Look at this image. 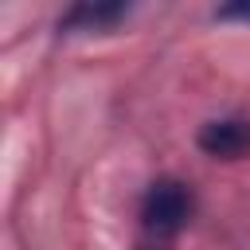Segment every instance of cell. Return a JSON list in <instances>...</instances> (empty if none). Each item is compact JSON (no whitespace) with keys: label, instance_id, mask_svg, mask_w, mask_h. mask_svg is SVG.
Returning <instances> with one entry per match:
<instances>
[{"label":"cell","instance_id":"obj_1","mask_svg":"<svg viewBox=\"0 0 250 250\" xmlns=\"http://www.w3.org/2000/svg\"><path fill=\"white\" fill-rule=\"evenodd\" d=\"M191 207H195L191 188H188L184 180L164 176V180L148 184V191H145V199H141V223H145V230H152V234H176V230L188 227Z\"/></svg>","mask_w":250,"mask_h":250},{"label":"cell","instance_id":"obj_2","mask_svg":"<svg viewBox=\"0 0 250 250\" xmlns=\"http://www.w3.org/2000/svg\"><path fill=\"white\" fill-rule=\"evenodd\" d=\"M195 145L215 160L250 156V117H215L195 133Z\"/></svg>","mask_w":250,"mask_h":250},{"label":"cell","instance_id":"obj_3","mask_svg":"<svg viewBox=\"0 0 250 250\" xmlns=\"http://www.w3.org/2000/svg\"><path fill=\"white\" fill-rule=\"evenodd\" d=\"M125 16H129V4H74L59 20V31H70V35H82V31H113Z\"/></svg>","mask_w":250,"mask_h":250},{"label":"cell","instance_id":"obj_4","mask_svg":"<svg viewBox=\"0 0 250 250\" xmlns=\"http://www.w3.org/2000/svg\"><path fill=\"white\" fill-rule=\"evenodd\" d=\"M215 16L219 20H246L250 23V4H230V8H219Z\"/></svg>","mask_w":250,"mask_h":250}]
</instances>
